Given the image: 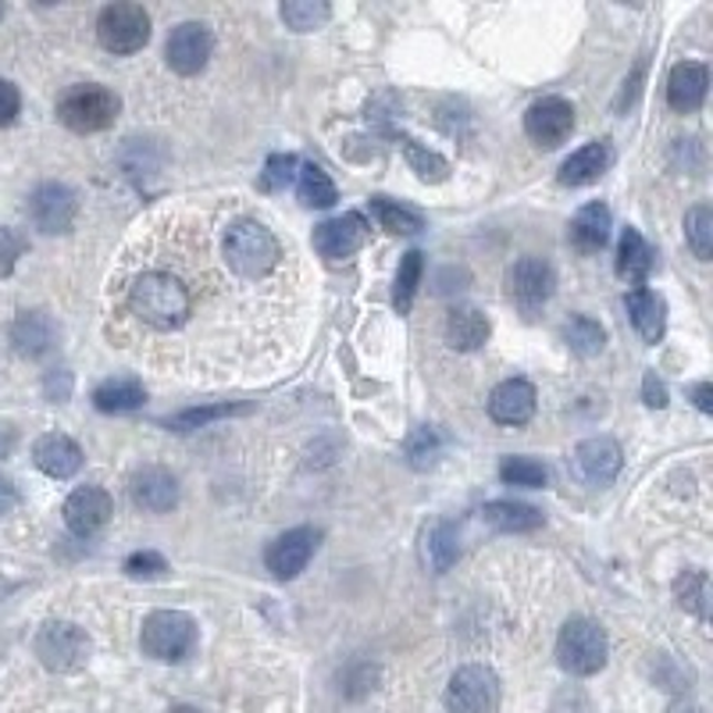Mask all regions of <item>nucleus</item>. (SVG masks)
Returning <instances> with one entry per match:
<instances>
[{"label": "nucleus", "mask_w": 713, "mask_h": 713, "mask_svg": "<svg viewBox=\"0 0 713 713\" xmlns=\"http://www.w3.org/2000/svg\"><path fill=\"white\" fill-rule=\"evenodd\" d=\"M0 14H4V8H0Z\"/></svg>", "instance_id": "51"}, {"label": "nucleus", "mask_w": 713, "mask_h": 713, "mask_svg": "<svg viewBox=\"0 0 713 713\" xmlns=\"http://www.w3.org/2000/svg\"><path fill=\"white\" fill-rule=\"evenodd\" d=\"M332 8L322 4V0H290V4H282V19L290 29L296 33H311V29H318L322 22H328Z\"/></svg>", "instance_id": "37"}, {"label": "nucleus", "mask_w": 713, "mask_h": 713, "mask_svg": "<svg viewBox=\"0 0 713 713\" xmlns=\"http://www.w3.org/2000/svg\"><path fill=\"white\" fill-rule=\"evenodd\" d=\"M214 51V36L211 29L203 22H182L171 29V36L165 43V57L171 72L179 75H197L203 65H208V57Z\"/></svg>", "instance_id": "13"}, {"label": "nucleus", "mask_w": 713, "mask_h": 713, "mask_svg": "<svg viewBox=\"0 0 713 713\" xmlns=\"http://www.w3.org/2000/svg\"><path fill=\"white\" fill-rule=\"evenodd\" d=\"M36 657L46 671L54 674H72L90 660V636L78 625L69 621H51L40 628V636L33 642Z\"/></svg>", "instance_id": "6"}, {"label": "nucleus", "mask_w": 713, "mask_h": 713, "mask_svg": "<svg viewBox=\"0 0 713 713\" xmlns=\"http://www.w3.org/2000/svg\"><path fill=\"white\" fill-rule=\"evenodd\" d=\"M610 165H614V147H610V143L607 139L589 143V147L575 150L560 165V182L564 186H593Z\"/></svg>", "instance_id": "22"}, {"label": "nucleus", "mask_w": 713, "mask_h": 713, "mask_svg": "<svg viewBox=\"0 0 713 713\" xmlns=\"http://www.w3.org/2000/svg\"><path fill=\"white\" fill-rule=\"evenodd\" d=\"M674 596H678L681 607L706 621V610H710V578H706V570H685V575L674 581Z\"/></svg>", "instance_id": "34"}, {"label": "nucleus", "mask_w": 713, "mask_h": 713, "mask_svg": "<svg viewBox=\"0 0 713 713\" xmlns=\"http://www.w3.org/2000/svg\"><path fill=\"white\" fill-rule=\"evenodd\" d=\"M628 314H631V325L639 328V336L646 343H660L663 332H668V304L663 296L653 290H631L628 293Z\"/></svg>", "instance_id": "24"}, {"label": "nucleus", "mask_w": 713, "mask_h": 713, "mask_svg": "<svg viewBox=\"0 0 713 713\" xmlns=\"http://www.w3.org/2000/svg\"><path fill=\"white\" fill-rule=\"evenodd\" d=\"M25 211H29V221H33V226L46 235L69 232L75 214H78V197H75V189H69L65 182H43L33 189Z\"/></svg>", "instance_id": "10"}, {"label": "nucleus", "mask_w": 713, "mask_h": 713, "mask_svg": "<svg viewBox=\"0 0 713 713\" xmlns=\"http://www.w3.org/2000/svg\"><path fill=\"white\" fill-rule=\"evenodd\" d=\"M482 517L500 532H535L543 525V514L528 503H514V500H493L482 506Z\"/></svg>", "instance_id": "29"}, {"label": "nucleus", "mask_w": 713, "mask_h": 713, "mask_svg": "<svg viewBox=\"0 0 713 713\" xmlns=\"http://www.w3.org/2000/svg\"><path fill=\"white\" fill-rule=\"evenodd\" d=\"M489 415L500 424H525L535 415V386L525 378H506L489 396Z\"/></svg>", "instance_id": "20"}, {"label": "nucleus", "mask_w": 713, "mask_h": 713, "mask_svg": "<svg viewBox=\"0 0 713 713\" xmlns=\"http://www.w3.org/2000/svg\"><path fill=\"white\" fill-rule=\"evenodd\" d=\"M133 500L150 514H165L179 503V482L165 468H143L133 474Z\"/></svg>", "instance_id": "21"}, {"label": "nucleus", "mask_w": 713, "mask_h": 713, "mask_svg": "<svg viewBox=\"0 0 713 713\" xmlns=\"http://www.w3.org/2000/svg\"><path fill=\"white\" fill-rule=\"evenodd\" d=\"M710 396H713L710 382H700V386L692 389V400H695V407L703 410V415H710V410H713V400H710Z\"/></svg>", "instance_id": "48"}, {"label": "nucleus", "mask_w": 713, "mask_h": 713, "mask_svg": "<svg viewBox=\"0 0 713 713\" xmlns=\"http://www.w3.org/2000/svg\"><path fill=\"white\" fill-rule=\"evenodd\" d=\"M557 660L567 674L589 678L607 663V631L589 617H570L557 639Z\"/></svg>", "instance_id": "5"}, {"label": "nucleus", "mask_w": 713, "mask_h": 713, "mask_svg": "<svg viewBox=\"0 0 713 713\" xmlns=\"http://www.w3.org/2000/svg\"><path fill=\"white\" fill-rule=\"evenodd\" d=\"M575 464L581 471L585 482L593 485H610L617 479V471H621L625 457H621V447H617L614 439L607 436H596V439H585L581 447L575 450Z\"/></svg>", "instance_id": "17"}, {"label": "nucleus", "mask_w": 713, "mask_h": 713, "mask_svg": "<svg viewBox=\"0 0 713 713\" xmlns=\"http://www.w3.org/2000/svg\"><path fill=\"white\" fill-rule=\"evenodd\" d=\"M165 570H168V560L161 557V553H154V549H139V553H133L129 560H125V575H129V578L150 581V578H165Z\"/></svg>", "instance_id": "42"}, {"label": "nucleus", "mask_w": 713, "mask_h": 713, "mask_svg": "<svg viewBox=\"0 0 713 713\" xmlns=\"http://www.w3.org/2000/svg\"><path fill=\"white\" fill-rule=\"evenodd\" d=\"M642 396H646L649 407H668V386L660 382L657 371H646V378H642Z\"/></svg>", "instance_id": "45"}, {"label": "nucleus", "mask_w": 713, "mask_h": 713, "mask_svg": "<svg viewBox=\"0 0 713 713\" xmlns=\"http://www.w3.org/2000/svg\"><path fill=\"white\" fill-rule=\"evenodd\" d=\"M171 713H197V710H193V706H176Z\"/></svg>", "instance_id": "50"}, {"label": "nucleus", "mask_w": 713, "mask_h": 713, "mask_svg": "<svg viewBox=\"0 0 713 713\" xmlns=\"http://www.w3.org/2000/svg\"><path fill=\"white\" fill-rule=\"evenodd\" d=\"M553 285H557L553 268L543 258H532V253L506 268V296H511L525 314H535L538 307H546V300L553 296Z\"/></svg>", "instance_id": "9"}, {"label": "nucleus", "mask_w": 713, "mask_h": 713, "mask_svg": "<svg viewBox=\"0 0 713 713\" xmlns=\"http://www.w3.org/2000/svg\"><path fill=\"white\" fill-rule=\"evenodd\" d=\"M57 343V325L46 311H22L11 325V346L22 357L36 360L43 354H51Z\"/></svg>", "instance_id": "18"}, {"label": "nucleus", "mask_w": 713, "mask_h": 713, "mask_svg": "<svg viewBox=\"0 0 713 713\" xmlns=\"http://www.w3.org/2000/svg\"><path fill=\"white\" fill-rule=\"evenodd\" d=\"M368 235H371L368 218L360 211H346L343 218L322 221V226L314 229V250H318L325 261H346L368 243Z\"/></svg>", "instance_id": "12"}, {"label": "nucleus", "mask_w": 713, "mask_h": 713, "mask_svg": "<svg viewBox=\"0 0 713 713\" xmlns=\"http://www.w3.org/2000/svg\"><path fill=\"white\" fill-rule=\"evenodd\" d=\"M33 461L43 474L65 482V479H72V474H78V468H83V450H78V442L69 439L65 432H46L36 439Z\"/></svg>", "instance_id": "16"}, {"label": "nucleus", "mask_w": 713, "mask_h": 713, "mask_svg": "<svg viewBox=\"0 0 713 713\" xmlns=\"http://www.w3.org/2000/svg\"><path fill=\"white\" fill-rule=\"evenodd\" d=\"M610 208L604 200L585 203V208L570 221V243H575L581 253H599L610 240Z\"/></svg>", "instance_id": "23"}, {"label": "nucleus", "mask_w": 713, "mask_h": 713, "mask_svg": "<svg viewBox=\"0 0 713 713\" xmlns=\"http://www.w3.org/2000/svg\"><path fill=\"white\" fill-rule=\"evenodd\" d=\"M250 407L243 403H214V407H193V410H182V415L168 418V428H176V432H193V428H203L218 418H229V415H247Z\"/></svg>", "instance_id": "39"}, {"label": "nucleus", "mask_w": 713, "mask_h": 713, "mask_svg": "<svg viewBox=\"0 0 713 713\" xmlns=\"http://www.w3.org/2000/svg\"><path fill=\"white\" fill-rule=\"evenodd\" d=\"M564 339L578 357H596L599 350H604L607 332H604V325H599V322L585 318V314H575V318L564 325Z\"/></svg>", "instance_id": "33"}, {"label": "nucleus", "mask_w": 713, "mask_h": 713, "mask_svg": "<svg viewBox=\"0 0 713 713\" xmlns=\"http://www.w3.org/2000/svg\"><path fill=\"white\" fill-rule=\"evenodd\" d=\"M139 646H143V653L154 657V660L176 663V660L193 653L197 621L182 610H154L147 621H143Z\"/></svg>", "instance_id": "4"}, {"label": "nucleus", "mask_w": 713, "mask_h": 713, "mask_svg": "<svg viewBox=\"0 0 713 713\" xmlns=\"http://www.w3.org/2000/svg\"><path fill=\"white\" fill-rule=\"evenodd\" d=\"M296 193L307 208H332L339 200V189L336 182L328 179V171L322 165H304L296 176Z\"/></svg>", "instance_id": "30"}, {"label": "nucleus", "mask_w": 713, "mask_h": 713, "mask_svg": "<svg viewBox=\"0 0 713 713\" xmlns=\"http://www.w3.org/2000/svg\"><path fill=\"white\" fill-rule=\"evenodd\" d=\"M14 442H19V432H14L11 424H0V461H4V457H11Z\"/></svg>", "instance_id": "47"}, {"label": "nucleus", "mask_w": 713, "mask_h": 713, "mask_svg": "<svg viewBox=\"0 0 713 713\" xmlns=\"http://www.w3.org/2000/svg\"><path fill=\"white\" fill-rule=\"evenodd\" d=\"M25 250H29V240L19 229L0 226V279H8L14 272V264H19Z\"/></svg>", "instance_id": "43"}, {"label": "nucleus", "mask_w": 713, "mask_h": 713, "mask_svg": "<svg viewBox=\"0 0 713 713\" xmlns=\"http://www.w3.org/2000/svg\"><path fill=\"white\" fill-rule=\"evenodd\" d=\"M685 240H689L695 258L710 261V253H713V211L706 208V203H700V208H692L685 214Z\"/></svg>", "instance_id": "36"}, {"label": "nucleus", "mask_w": 713, "mask_h": 713, "mask_svg": "<svg viewBox=\"0 0 713 713\" xmlns=\"http://www.w3.org/2000/svg\"><path fill=\"white\" fill-rule=\"evenodd\" d=\"M500 479L506 485H521V489H543L549 482L546 464L532 461V457H506L500 464Z\"/></svg>", "instance_id": "35"}, {"label": "nucleus", "mask_w": 713, "mask_h": 713, "mask_svg": "<svg viewBox=\"0 0 713 713\" xmlns=\"http://www.w3.org/2000/svg\"><path fill=\"white\" fill-rule=\"evenodd\" d=\"M403 154H407V165L415 168L424 182H442L450 176L447 157H439L436 150H424L418 139H403Z\"/></svg>", "instance_id": "38"}, {"label": "nucleus", "mask_w": 713, "mask_h": 713, "mask_svg": "<svg viewBox=\"0 0 713 713\" xmlns=\"http://www.w3.org/2000/svg\"><path fill=\"white\" fill-rule=\"evenodd\" d=\"M371 214L378 218V226L392 235H415L424 229V218L418 211L403 208V203H396L389 197H371Z\"/></svg>", "instance_id": "31"}, {"label": "nucleus", "mask_w": 713, "mask_h": 713, "mask_svg": "<svg viewBox=\"0 0 713 713\" xmlns=\"http://www.w3.org/2000/svg\"><path fill=\"white\" fill-rule=\"evenodd\" d=\"M653 258L657 253L642 240V232L628 226L621 235V247H617V275H621L625 282L642 285L649 279V272H653Z\"/></svg>", "instance_id": "27"}, {"label": "nucleus", "mask_w": 713, "mask_h": 713, "mask_svg": "<svg viewBox=\"0 0 713 713\" xmlns=\"http://www.w3.org/2000/svg\"><path fill=\"white\" fill-rule=\"evenodd\" d=\"M293 171H296V157L293 154H275V157H268L258 186L264 189V193H275V189H285L293 182Z\"/></svg>", "instance_id": "41"}, {"label": "nucleus", "mask_w": 713, "mask_h": 713, "mask_svg": "<svg viewBox=\"0 0 713 713\" xmlns=\"http://www.w3.org/2000/svg\"><path fill=\"white\" fill-rule=\"evenodd\" d=\"M668 713H703V710H700V706H695V703H689V700H678V703H674V706H671Z\"/></svg>", "instance_id": "49"}, {"label": "nucleus", "mask_w": 713, "mask_h": 713, "mask_svg": "<svg viewBox=\"0 0 713 713\" xmlns=\"http://www.w3.org/2000/svg\"><path fill=\"white\" fill-rule=\"evenodd\" d=\"M489 332H493V325H489V318L479 307H453L447 318V343L453 350H464V354L479 350L489 339Z\"/></svg>", "instance_id": "26"}, {"label": "nucleus", "mask_w": 713, "mask_h": 713, "mask_svg": "<svg viewBox=\"0 0 713 713\" xmlns=\"http://www.w3.org/2000/svg\"><path fill=\"white\" fill-rule=\"evenodd\" d=\"M282 250L272 229H264L261 221H235L226 232V261L235 275L243 279H264L279 264Z\"/></svg>", "instance_id": "2"}, {"label": "nucleus", "mask_w": 713, "mask_h": 713, "mask_svg": "<svg viewBox=\"0 0 713 713\" xmlns=\"http://www.w3.org/2000/svg\"><path fill=\"white\" fill-rule=\"evenodd\" d=\"M143 400H147V389H143L139 378H129V375L107 378V382L93 392V403H97V410H104V415H129V410L143 407Z\"/></svg>", "instance_id": "28"}, {"label": "nucleus", "mask_w": 713, "mask_h": 713, "mask_svg": "<svg viewBox=\"0 0 713 713\" xmlns=\"http://www.w3.org/2000/svg\"><path fill=\"white\" fill-rule=\"evenodd\" d=\"M97 40L111 54H136L150 40V14L139 4H107L97 19Z\"/></svg>", "instance_id": "7"}, {"label": "nucleus", "mask_w": 713, "mask_h": 713, "mask_svg": "<svg viewBox=\"0 0 713 713\" xmlns=\"http://www.w3.org/2000/svg\"><path fill=\"white\" fill-rule=\"evenodd\" d=\"M500 706V678L485 663H468L447 685L450 713H496Z\"/></svg>", "instance_id": "8"}, {"label": "nucleus", "mask_w": 713, "mask_h": 713, "mask_svg": "<svg viewBox=\"0 0 713 713\" xmlns=\"http://www.w3.org/2000/svg\"><path fill=\"white\" fill-rule=\"evenodd\" d=\"M706 90H710L706 65H700V61H681V65L671 69V78H668V104L678 115H692V111L703 107Z\"/></svg>", "instance_id": "19"}, {"label": "nucleus", "mask_w": 713, "mask_h": 713, "mask_svg": "<svg viewBox=\"0 0 713 713\" xmlns=\"http://www.w3.org/2000/svg\"><path fill=\"white\" fill-rule=\"evenodd\" d=\"M525 133L535 147L553 150L575 133V107L564 97H543L525 111Z\"/></svg>", "instance_id": "11"}, {"label": "nucleus", "mask_w": 713, "mask_h": 713, "mask_svg": "<svg viewBox=\"0 0 713 713\" xmlns=\"http://www.w3.org/2000/svg\"><path fill=\"white\" fill-rule=\"evenodd\" d=\"M14 503H19V489H14L8 479H0V517H4Z\"/></svg>", "instance_id": "46"}, {"label": "nucleus", "mask_w": 713, "mask_h": 713, "mask_svg": "<svg viewBox=\"0 0 713 713\" xmlns=\"http://www.w3.org/2000/svg\"><path fill=\"white\" fill-rule=\"evenodd\" d=\"M129 311L143 325H150L157 332H171L186 325L189 311H193V300H189L186 285L168 275V272H147L133 282L129 290Z\"/></svg>", "instance_id": "1"}, {"label": "nucleus", "mask_w": 713, "mask_h": 713, "mask_svg": "<svg viewBox=\"0 0 713 713\" xmlns=\"http://www.w3.org/2000/svg\"><path fill=\"white\" fill-rule=\"evenodd\" d=\"M61 514H65V525L72 535L90 538L107 525L111 514H115V500H111L107 489H101V485H83L65 500V511Z\"/></svg>", "instance_id": "15"}, {"label": "nucleus", "mask_w": 713, "mask_h": 713, "mask_svg": "<svg viewBox=\"0 0 713 713\" xmlns=\"http://www.w3.org/2000/svg\"><path fill=\"white\" fill-rule=\"evenodd\" d=\"M421 275H424V253L421 250L403 253L400 272H396V290H392V304H396V311H400V314H407L410 307H415Z\"/></svg>", "instance_id": "32"}, {"label": "nucleus", "mask_w": 713, "mask_h": 713, "mask_svg": "<svg viewBox=\"0 0 713 713\" xmlns=\"http://www.w3.org/2000/svg\"><path fill=\"white\" fill-rule=\"evenodd\" d=\"M122 115V101L115 90L101 83H78L57 101V118L72 133H104Z\"/></svg>", "instance_id": "3"}, {"label": "nucleus", "mask_w": 713, "mask_h": 713, "mask_svg": "<svg viewBox=\"0 0 713 713\" xmlns=\"http://www.w3.org/2000/svg\"><path fill=\"white\" fill-rule=\"evenodd\" d=\"M421 557L436 575H442V570H450L457 564V557H461V538H457V528L450 521H432V525L424 528Z\"/></svg>", "instance_id": "25"}, {"label": "nucleus", "mask_w": 713, "mask_h": 713, "mask_svg": "<svg viewBox=\"0 0 713 713\" xmlns=\"http://www.w3.org/2000/svg\"><path fill=\"white\" fill-rule=\"evenodd\" d=\"M439 450L442 447H439V436L432 432V428H418V432L407 439V461L418 471L432 468L439 461Z\"/></svg>", "instance_id": "40"}, {"label": "nucleus", "mask_w": 713, "mask_h": 713, "mask_svg": "<svg viewBox=\"0 0 713 713\" xmlns=\"http://www.w3.org/2000/svg\"><path fill=\"white\" fill-rule=\"evenodd\" d=\"M22 111V93L8 78H0V125H11Z\"/></svg>", "instance_id": "44"}, {"label": "nucleus", "mask_w": 713, "mask_h": 713, "mask_svg": "<svg viewBox=\"0 0 713 713\" xmlns=\"http://www.w3.org/2000/svg\"><path fill=\"white\" fill-rule=\"evenodd\" d=\"M318 543H322V532L318 528H293V532L279 535L275 543L268 546L264 564H268V570H272L275 578L290 581V578H296L300 570L311 564Z\"/></svg>", "instance_id": "14"}]
</instances>
